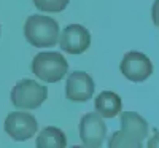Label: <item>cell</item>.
Masks as SVG:
<instances>
[{
    "mask_svg": "<svg viewBox=\"0 0 159 148\" xmlns=\"http://www.w3.org/2000/svg\"><path fill=\"white\" fill-rule=\"evenodd\" d=\"M107 137V124L103 123L102 116L94 112L88 113L80 121V139L84 146L97 148L103 143V139Z\"/></svg>",
    "mask_w": 159,
    "mask_h": 148,
    "instance_id": "cell-6",
    "label": "cell"
},
{
    "mask_svg": "<svg viewBox=\"0 0 159 148\" xmlns=\"http://www.w3.org/2000/svg\"><path fill=\"white\" fill-rule=\"evenodd\" d=\"M94 81L81 70H76L69 75L65 83V96L72 102H88L94 94Z\"/></svg>",
    "mask_w": 159,
    "mask_h": 148,
    "instance_id": "cell-8",
    "label": "cell"
},
{
    "mask_svg": "<svg viewBox=\"0 0 159 148\" xmlns=\"http://www.w3.org/2000/svg\"><path fill=\"white\" fill-rule=\"evenodd\" d=\"M59 45L62 51L69 53V54H81L84 53L91 45V34L86 27L80 24H70L67 25L62 35H59Z\"/></svg>",
    "mask_w": 159,
    "mask_h": 148,
    "instance_id": "cell-7",
    "label": "cell"
},
{
    "mask_svg": "<svg viewBox=\"0 0 159 148\" xmlns=\"http://www.w3.org/2000/svg\"><path fill=\"white\" fill-rule=\"evenodd\" d=\"M24 37L32 46L51 48L59 40V24L49 16L32 15L24 24Z\"/></svg>",
    "mask_w": 159,
    "mask_h": 148,
    "instance_id": "cell-1",
    "label": "cell"
},
{
    "mask_svg": "<svg viewBox=\"0 0 159 148\" xmlns=\"http://www.w3.org/2000/svg\"><path fill=\"white\" fill-rule=\"evenodd\" d=\"M69 64L61 53L45 51L38 53L32 61V73L46 83H57L67 75Z\"/></svg>",
    "mask_w": 159,
    "mask_h": 148,
    "instance_id": "cell-2",
    "label": "cell"
},
{
    "mask_svg": "<svg viewBox=\"0 0 159 148\" xmlns=\"http://www.w3.org/2000/svg\"><path fill=\"white\" fill-rule=\"evenodd\" d=\"M151 18H153L154 25H157V27H159V0H154V3H153V8H151Z\"/></svg>",
    "mask_w": 159,
    "mask_h": 148,
    "instance_id": "cell-14",
    "label": "cell"
},
{
    "mask_svg": "<svg viewBox=\"0 0 159 148\" xmlns=\"http://www.w3.org/2000/svg\"><path fill=\"white\" fill-rule=\"evenodd\" d=\"M121 73L134 83H142L148 80L153 73V64L148 56L139 51H129L121 61Z\"/></svg>",
    "mask_w": 159,
    "mask_h": 148,
    "instance_id": "cell-4",
    "label": "cell"
},
{
    "mask_svg": "<svg viewBox=\"0 0 159 148\" xmlns=\"http://www.w3.org/2000/svg\"><path fill=\"white\" fill-rule=\"evenodd\" d=\"M150 148H159V131H154V136L147 143Z\"/></svg>",
    "mask_w": 159,
    "mask_h": 148,
    "instance_id": "cell-15",
    "label": "cell"
},
{
    "mask_svg": "<svg viewBox=\"0 0 159 148\" xmlns=\"http://www.w3.org/2000/svg\"><path fill=\"white\" fill-rule=\"evenodd\" d=\"M67 145L65 134L54 126L45 127L37 137V146L38 148H64Z\"/></svg>",
    "mask_w": 159,
    "mask_h": 148,
    "instance_id": "cell-11",
    "label": "cell"
},
{
    "mask_svg": "<svg viewBox=\"0 0 159 148\" xmlns=\"http://www.w3.org/2000/svg\"><path fill=\"white\" fill-rule=\"evenodd\" d=\"M37 129H38L37 118L25 112H13L5 119V132L16 142L29 140L30 137L35 136Z\"/></svg>",
    "mask_w": 159,
    "mask_h": 148,
    "instance_id": "cell-5",
    "label": "cell"
},
{
    "mask_svg": "<svg viewBox=\"0 0 159 148\" xmlns=\"http://www.w3.org/2000/svg\"><path fill=\"white\" fill-rule=\"evenodd\" d=\"M121 131H124L129 137H132L137 142H142L148 137V123L140 115L134 112H123L121 115Z\"/></svg>",
    "mask_w": 159,
    "mask_h": 148,
    "instance_id": "cell-9",
    "label": "cell"
},
{
    "mask_svg": "<svg viewBox=\"0 0 159 148\" xmlns=\"http://www.w3.org/2000/svg\"><path fill=\"white\" fill-rule=\"evenodd\" d=\"M70 0H34V5L40 11H48V13H59L67 8Z\"/></svg>",
    "mask_w": 159,
    "mask_h": 148,
    "instance_id": "cell-13",
    "label": "cell"
},
{
    "mask_svg": "<svg viewBox=\"0 0 159 148\" xmlns=\"http://www.w3.org/2000/svg\"><path fill=\"white\" fill-rule=\"evenodd\" d=\"M11 104L16 109L22 110H35L42 105L48 97V88L40 85L34 80H21L11 89Z\"/></svg>",
    "mask_w": 159,
    "mask_h": 148,
    "instance_id": "cell-3",
    "label": "cell"
},
{
    "mask_svg": "<svg viewBox=\"0 0 159 148\" xmlns=\"http://www.w3.org/2000/svg\"><path fill=\"white\" fill-rule=\"evenodd\" d=\"M108 146L110 148H113V146H119V148H123V146L140 148V146H143V143L134 140L132 137H129L124 131H116V132L111 134V137L108 139Z\"/></svg>",
    "mask_w": 159,
    "mask_h": 148,
    "instance_id": "cell-12",
    "label": "cell"
},
{
    "mask_svg": "<svg viewBox=\"0 0 159 148\" xmlns=\"http://www.w3.org/2000/svg\"><path fill=\"white\" fill-rule=\"evenodd\" d=\"M123 109L121 97L113 91H102L96 97V112L102 118H115Z\"/></svg>",
    "mask_w": 159,
    "mask_h": 148,
    "instance_id": "cell-10",
    "label": "cell"
}]
</instances>
